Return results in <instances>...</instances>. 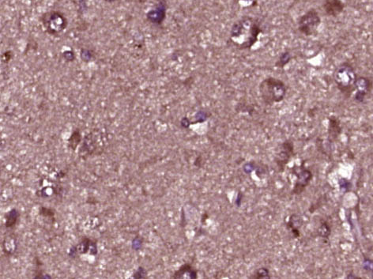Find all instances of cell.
Listing matches in <instances>:
<instances>
[{
	"instance_id": "1",
	"label": "cell",
	"mask_w": 373,
	"mask_h": 279,
	"mask_svg": "<svg viewBox=\"0 0 373 279\" xmlns=\"http://www.w3.org/2000/svg\"><path fill=\"white\" fill-rule=\"evenodd\" d=\"M262 29L258 22L246 17L233 25L230 40L238 49H250L258 41Z\"/></svg>"
},
{
	"instance_id": "2",
	"label": "cell",
	"mask_w": 373,
	"mask_h": 279,
	"mask_svg": "<svg viewBox=\"0 0 373 279\" xmlns=\"http://www.w3.org/2000/svg\"><path fill=\"white\" fill-rule=\"evenodd\" d=\"M258 91L262 101L267 105H274L285 99L287 87L285 82L279 78L268 77L259 84Z\"/></svg>"
},
{
	"instance_id": "3",
	"label": "cell",
	"mask_w": 373,
	"mask_h": 279,
	"mask_svg": "<svg viewBox=\"0 0 373 279\" xmlns=\"http://www.w3.org/2000/svg\"><path fill=\"white\" fill-rule=\"evenodd\" d=\"M357 78L354 68L349 62L341 64L334 70V81L337 88L347 98L350 97L354 92Z\"/></svg>"
},
{
	"instance_id": "4",
	"label": "cell",
	"mask_w": 373,
	"mask_h": 279,
	"mask_svg": "<svg viewBox=\"0 0 373 279\" xmlns=\"http://www.w3.org/2000/svg\"><path fill=\"white\" fill-rule=\"evenodd\" d=\"M320 23L321 18L317 10L310 9L298 19V30L303 35L310 37L317 32Z\"/></svg>"
},
{
	"instance_id": "5",
	"label": "cell",
	"mask_w": 373,
	"mask_h": 279,
	"mask_svg": "<svg viewBox=\"0 0 373 279\" xmlns=\"http://www.w3.org/2000/svg\"><path fill=\"white\" fill-rule=\"evenodd\" d=\"M96 256L98 253L97 242L96 240H92L89 237H83L78 244L72 246L68 253V256L74 259L82 255L88 254Z\"/></svg>"
},
{
	"instance_id": "6",
	"label": "cell",
	"mask_w": 373,
	"mask_h": 279,
	"mask_svg": "<svg viewBox=\"0 0 373 279\" xmlns=\"http://www.w3.org/2000/svg\"><path fill=\"white\" fill-rule=\"evenodd\" d=\"M373 88V82L371 78L366 76H357L354 87V100L357 102L362 103L371 93Z\"/></svg>"
},
{
	"instance_id": "7",
	"label": "cell",
	"mask_w": 373,
	"mask_h": 279,
	"mask_svg": "<svg viewBox=\"0 0 373 279\" xmlns=\"http://www.w3.org/2000/svg\"><path fill=\"white\" fill-rule=\"evenodd\" d=\"M294 154V146L291 141H285L281 144V149L278 154V166L283 170Z\"/></svg>"
},
{
	"instance_id": "8",
	"label": "cell",
	"mask_w": 373,
	"mask_h": 279,
	"mask_svg": "<svg viewBox=\"0 0 373 279\" xmlns=\"http://www.w3.org/2000/svg\"><path fill=\"white\" fill-rule=\"evenodd\" d=\"M323 7L326 15L335 17L343 12L345 4L342 0H325Z\"/></svg>"
},
{
	"instance_id": "9",
	"label": "cell",
	"mask_w": 373,
	"mask_h": 279,
	"mask_svg": "<svg viewBox=\"0 0 373 279\" xmlns=\"http://www.w3.org/2000/svg\"><path fill=\"white\" fill-rule=\"evenodd\" d=\"M312 178V174L310 171L307 169H303L298 174V181L295 187L293 188V193L296 195H299L304 191L305 187L309 185V182Z\"/></svg>"
},
{
	"instance_id": "10",
	"label": "cell",
	"mask_w": 373,
	"mask_h": 279,
	"mask_svg": "<svg viewBox=\"0 0 373 279\" xmlns=\"http://www.w3.org/2000/svg\"><path fill=\"white\" fill-rule=\"evenodd\" d=\"M343 132L341 126V122L336 116H331L329 118V126H328V138L330 142H335L340 136Z\"/></svg>"
},
{
	"instance_id": "11",
	"label": "cell",
	"mask_w": 373,
	"mask_h": 279,
	"mask_svg": "<svg viewBox=\"0 0 373 279\" xmlns=\"http://www.w3.org/2000/svg\"><path fill=\"white\" fill-rule=\"evenodd\" d=\"M19 218H20V213L19 210L16 208L10 209L8 213H6V222H5L6 229L9 230V229L15 228L19 222Z\"/></svg>"
},
{
	"instance_id": "12",
	"label": "cell",
	"mask_w": 373,
	"mask_h": 279,
	"mask_svg": "<svg viewBox=\"0 0 373 279\" xmlns=\"http://www.w3.org/2000/svg\"><path fill=\"white\" fill-rule=\"evenodd\" d=\"M186 272H189V275H190L191 278H195V275H196L195 271H193L192 268H191V265L185 264L183 265L182 267L178 271L175 272L172 278H174V279H181V278L185 277V275Z\"/></svg>"
},
{
	"instance_id": "13",
	"label": "cell",
	"mask_w": 373,
	"mask_h": 279,
	"mask_svg": "<svg viewBox=\"0 0 373 279\" xmlns=\"http://www.w3.org/2000/svg\"><path fill=\"white\" fill-rule=\"evenodd\" d=\"M81 142V135L78 131H74L72 134L71 137L69 139V147L73 150H75L78 144Z\"/></svg>"
},
{
	"instance_id": "14",
	"label": "cell",
	"mask_w": 373,
	"mask_h": 279,
	"mask_svg": "<svg viewBox=\"0 0 373 279\" xmlns=\"http://www.w3.org/2000/svg\"><path fill=\"white\" fill-rule=\"evenodd\" d=\"M291 54L288 52V51L284 52V53L281 54L280 57H279V60L277 63V66L279 67V68H283V67H285L286 64H289V61L291 60Z\"/></svg>"
},
{
	"instance_id": "15",
	"label": "cell",
	"mask_w": 373,
	"mask_h": 279,
	"mask_svg": "<svg viewBox=\"0 0 373 279\" xmlns=\"http://www.w3.org/2000/svg\"><path fill=\"white\" fill-rule=\"evenodd\" d=\"M40 215L45 218H51L55 222V211L52 208H45V207H41L39 209Z\"/></svg>"
},
{
	"instance_id": "16",
	"label": "cell",
	"mask_w": 373,
	"mask_h": 279,
	"mask_svg": "<svg viewBox=\"0 0 373 279\" xmlns=\"http://www.w3.org/2000/svg\"><path fill=\"white\" fill-rule=\"evenodd\" d=\"M141 245H142V239L141 238V236H136V238H134V240H132V249L133 250H140Z\"/></svg>"
},
{
	"instance_id": "17",
	"label": "cell",
	"mask_w": 373,
	"mask_h": 279,
	"mask_svg": "<svg viewBox=\"0 0 373 279\" xmlns=\"http://www.w3.org/2000/svg\"><path fill=\"white\" fill-rule=\"evenodd\" d=\"M146 276V270L144 269L142 267H140L136 270V271L134 273V275H132V278H134V279H144Z\"/></svg>"
}]
</instances>
